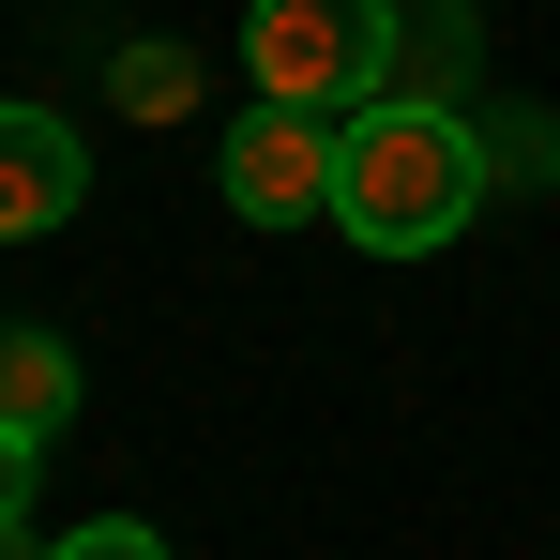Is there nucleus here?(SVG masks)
<instances>
[{
	"mask_svg": "<svg viewBox=\"0 0 560 560\" xmlns=\"http://www.w3.org/2000/svg\"><path fill=\"white\" fill-rule=\"evenodd\" d=\"M334 106H258V121H228V212H258V228H334Z\"/></svg>",
	"mask_w": 560,
	"mask_h": 560,
	"instance_id": "nucleus-3",
	"label": "nucleus"
},
{
	"mask_svg": "<svg viewBox=\"0 0 560 560\" xmlns=\"http://www.w3.org/2000/svg\"><path fill=\"white\" fill-rule=\"evenodd\" d=\"M469 212H485V152H469L455 106H409V92L349 106V137H334V228L364 258H440Z\"/></svg>",
	"mask_w": 560,
	"mask_h": 560,
	"instance_id": "nucleus-1",
	"label": "nucleus"
},
{
	"mask_svg": "<svg viewBox=\"0 0 560 560\" xmlns=\"http://www.w3.org/2000/svg\"><path fill=\"white\" fill-rule=\"evenodd\" d=\"M243 77L258 106H378L394 77V0H243Z\"/></svg>",
	"mask_w": 560,
	"mask_h": 560,
	"instance_id": "nucleus-2",
	"label": "nucleus"
},
{
	"mask_svg": "<svg viewBox=\"0 0 560 560\" xmlns=\"http://www.w3.org/2000/svg\"><path fill=\"white\" fill-rule=\"evenodd\" d=\"M46 560H167V530H137V515H92V530H61Z\"/></svg>",
	"mask_w": 560,
	"mask_h": 560,
	"instance_id": "nucleus-6",
	"label": "nucleus"
},
{
	"mask_svg": "<svg viewBox=\"0 0 560 560\" xmlns=\"http://www.w3.org/2000/svg\"><path fill=\"white\" fill-rule=\"evenodd\" d=\"M0 424L15 440H61L77 424V349L61 334H0Z\"/></svg>",
	"mask_w": 560,
	"mask_h": 560,
	"instance_id": "nucleus-5",
	"label": "nucleus"
},
{
	"mask_svg": "<svg viewBox=\"0 0 560 560\" xmlns=\"http://www.w3.org/2000/svg\"><path fill=\"white\" fill-rule=\"evenodd\" d=\"M77 197H92V152H77V121H46V106H0V243L61 228Z\"/></svg>",
	"mask_w": 560,
	"mask_h": 560,
	"instance_id": "nucleus-4",
	"label": "nucleus"
},
{
	"mask_svg": "<svg viewBox=\"0 0 560 560\" xmlns=\"http://www.w3.org/2000/svg\"><path fill=\"white\" fill-rule=\"evenodd\" d=\"M0 560H31V546H15V530H0Z\"/></svg>",
	"mask_w": 560,
	"mask_h": 560,
	"instance_id": "nucleus-8",
	"label": "nucleus"
},
{
	"mask_svg": "<svg viewBox=\"0 0 560 560\" xmlns=\"http://www.w3.org/2000/svg\"><path fill=\"white\" fill-rule=\"evenodd\" d=\"M31 455H46V440H15V424H0V530L31 515Z\"/></svg>",
	"mask_w": 560,
	"mask_h": 560,
	"instance_id": "nucleus-7",
	"label": "nucleus"
}]
</instances>
